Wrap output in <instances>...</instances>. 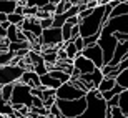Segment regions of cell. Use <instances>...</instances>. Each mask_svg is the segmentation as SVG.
Returning a JSON list of instances; mask_svg holds the SVG:
<instances>
[{
  "label": "cell",
  "instance_id": "8",
  "mask_svg": "<svg viewBox=\"0 0 128 118\" xmlns=\"http://www.w3.org/2000/svg\"><path fill=\"white\" fill-rule=\"evenodd\" d=\"M24 73V68L18 65H0V85L18 82Z\"/></svg>",
  "mask_w": 128,
  "mask_h": 118
},
{
  "label": "cell",
  "instance_id": "34",
  "mask_svg": "<svg viewBox=\"0 0 128 118\" xmlns=\"http://www.w3.org/2000/svg\"><path fill=\"white\" fill-rule=\"evenodd\" d=\"M5 35H7V30H5L4 27L0 25V38H5Z\"/></svg>",
  "mask_w": 128,
  "mask_h": 118
},
{
  "label": "cell",
  "instance_id": "12",
  "mask_svg": "<svg viewBox=\"0 0 128 118\" xmlns=\"http://www.w3.org/2000/svg\"><path fill=\"white\" fill-rule=\"evenodd\" d=\"M18 82L32 86V88H42V86H40V76H38L33 70H24V73H22V76H20Z\"/></svg>",
  "mask_w": 128,
  "mask_h": 118
},
{
  "label": "cell",
  "instance_id": "39",
  "mask_svg": "<svg viewBox=\"0 0 128 118\" xmlns=\"http://www.w3.org/2000/svg\"><path fill=\"white\" fill-rule=\"evenodd\" d=\"M106 2H110V0H106Z\"/></svg>",
  "mask_w": 128,
  "mask_h": 118
},
{
  "label": "cell",
  "instance_id": "28",
  "mask_svg": "<svg viewBox=\"0 0 128 118\" xmlns=\"http://www.w3.org/2000/svg\"><path fill=\"white\" fill-rule=\"evenodd\" d=\"M53 17V15H52ZM52 17H47V18H40L38 20V24H40V27L43 28H48V27H52Z\"/></svg>",
  "mask_w": 128,
  "mask_h": 118
},
{
  "label": "cell",
  "instance_id": "6",
  "mask_svg": "<svg viewBox=\"0 0 128 118\" xmlns=\"http://www.w3.org/2000/svg\"><path fill=\"white\" fill-rule=\"evenodd\" d=\"M116 38L112 35V33H105L100 30L98 40H96V45L102 48V53H103V65H106L110 60H112V55H113L115 45H116Z\"/></svg>",
  "mask_w": 128,
  "mask_h": 118
},
{
  "label": "cell",
  "instance_id": "13",
  "mask_svg": "<svg viewBox=\"0 0 128 118\" xmlns=\"http://www.w3.org/2000/svg\"><path fill=\"white\" fill-rule=\"evenodd\" d=\"M120 15H128V2L126 0H120L118 4H115L110 10L108 18L112 17H120Z\"/></svg>",
  "mask_w": 128,
  "mask_h": 118
},
{
  "label": "cell",
  "instance_id": "23",
  "mask_svg": "<svg viewBox=\"0 0 128 118\" xmlns=\"http://www.w3.org/2000/svg\"><path fill=\"white\" fill-rule=\"evenodd\" d=\"M5 30H7V35H5V38H7L8 42H17V33H18V27H17V25H12V24H10Z\"/></svg>",
  "mask_w": 128,
  "mask_h": 118
},
{
  "label": "cell",
  "instance_id": "2",
  "mask_svg": "<svg viewBox=\"0 0 128 118\" xmlns=\"http://www.w3.org/2000/svg\"><path fill=\"white\" fill-rule=\"evenodd\" d=\"M86 108L75 118H105L106 113V102L100 96V92L96 88L88 90L85 93Z\"/></svg>",
  "mask_w": 128,
  "mask_h": 118
},
{
  "label": "cell",
  "instance_id": "15",
  "mask_svg": "<svg viewBox=\"0 0 128 118\" xmlns=\"http://www.w3.org/2000/svg\"><path fill=\"white\" fill-rule=\"evenodd\" d=\"M118 108L125 116H128V90H122L118 93Z\"/></svg>",
  "mask_w": 128,
  "mask_h": 118
},
{
  "label": "cell",
  "instance_id": "35",
  "mask_svg": "<svg viewBox=\"0 0 128 118\" xmlns=\"http://www.w3.org/2000/svg\"><path fill=\"white\" fill-rule=\"evenodd\" d=\"M0 25H2V27H4V28H7V27H8V22H7V20H5V22H2V24H0Z\"/></svg>",
  "mask_w": 128,
  "mask_h": 118
},
{
  "label": "cell",
  "instance_id": "7",
  "mask_svg": "<svg viewBox=\"0 0 128 118\" xmlns=\"http://www.w3.org/2000/svg\"><path fill=\"white\" fill-rule=\"evenodd\" d=\"M85 93H86L85 90L75 86L70 80L62 83L58 88H55V98H58V100H76V98L85 96Z\"/></svg>",
  "mask_w": 128,
  "mask_h": 118
},
{
  "label": "cell",
  "instance_id": "21",
  "mask_svg": "<svg viewBox=\"0 0 128 118\" xmlns=\"http://www.w3.org/2000/svg\"><path fill=\"white\" fill-rule=\"evenodd\" d=\"M15 83V82H14ZM14 83H7V85L0 86V100L4 102H8L10 103V96H12V88H14Z\"/></svg>",
  "mask_w": 128,
  "mask_h": 118
},
{
  "label": "cell",
  "instance_id": "3",
  "mask_svg": "<svg viewBox=\"0 0 128 118\" xmlns=\"http://www.w3.org/2000/svg\"><path fill=\"white\" fill-rule=\"evenodd\" d=\"M55 103H57L60 113L63 118H75L86 108V98L82 96V98L76 100H58L55 98Z\"/></svg>",
  "mask_w": 128,
  "mask_h": 118
},
{
  "label": "cell",
  "instance_id": "4",
  "mask_svg": "<svg viewBox=\"0 0 128 118\" xmlns=\"http://www.w3.org/2000/svg\"><path fill=\"white\" fill-rule=\"evenodd\" d=\"M32 86L25 85L22 82H15L14 88H12V96H10V105H25V106H32Z\"/></svg>",
  "mask_w": 128,
  "mask_h": 118
},
{
  "label": "cell",
  "instance_id": "33",
  "mask_svg": "<svg viewBox=\"0 0 128 118\" xmlns=\"http://www.w3.org/2000/svg\"><path fill=\"white\" fill-rule=\"evenodd\" d=\"M42 10H45L48 14H55V4H50V2H48V4H45L42 7Z\"/></svg>",
  "mask_w": 128,
  "mask_h": 118
},
{
  "label": "cell",
  "instance_id": "36",
  "mask_svg": "<svg viewBox=\"0 0 128 118\" xmlns=\"http://www.w3.org/2000/svg\"><path fill=\"white\" fill-rule=\"evenodd\" d=\"M5 118H17V116H5Z\"/></svg>",
  "mask_w": 128,
  "mask_h": 118
},
{
  "label": "cell",
  "instance_id": "16",
  "mask_svg": "<svg viewBox=\"0 0 128 118\" xmlns=\"http://www.w3.org/2000/svg\"><path fill=\"white\" fill-rule=\"evenodd\" d=\"M62 48L65 50L66 58H68V60H73V58L78 55V50H76L75 45H73V40H66V42H63L62 43Z\"/></svg>",
  "mask_w": 128,
  "mask_h": 118
},
{
  "label": "cell",
  "instance_id": "9",
  "mask_svg": "<svg viewBox=\"0 0 128 118\" xmlns=\"http://www.w3.org/2000/svg\"><path fill=\"white\" fill-rule=\"evenodd\" d=\"M80 53L83 57H86L90 62H93V65H95L96 68H102V66H103V53H102V48H100L96 43L85 47Z\"/></svg>",
  "mask_w": 128,
  "mask_h": 118
},
{
  "label": "cell",
  "instance_id": "1",
  "mask_svg": "<svg viewBox=\"0 0 128 118\" xmlns=\"http://www.w3.org/2000/svg\"><path fill=\"white\" fill-rule=\"evenodd\" d=\"M103 12H105V4L96 5L95 8L92 10L90 15L78 20V32H80L82 38L90 37V35H100V30L105 24Z\"/></svg>",
  "mask_w": 128,
  "mask_h": 118
},
{
  "label": "cell",
  "instance_id": "24",
  "mask_svg": "<svg viewBox=\"0 0 128 118\" xmlns=\"http://www.w3.org/2000/svg\"><path fill=\"white\" fill-rule=\"evenodd\" d=\"M24 18H25L24 15H18V14H8L7 15V22L12 24V25H17V27L24 22Z\"/></svg>",
  "mask_w": 128,
  "mask_h": 118
},
{
  "label": "cell",
  "instance_id": "37",
  "mask_svg": "<svg viewBox=\"0 0 128 118\" xmlns=\"http://www.w3.org/2000/svg\"><path fill=\"white\" fill-rule=\"evenodd\" d=\"M85 2H86V0H82V4H85Z\"/></svg>",
  "mask_w": 128,
  "mask_h": 118
},
{
  "label": "cell",
  "instance_id": "38",
  "mask_svg": "<svg viewBox=\"0 0 128 118\" xmlns=\"http://www.w3.org/2000/svg\"><path fill=\"white\" fill-rule=\"evenodd\" d=\"M0 118H5V116H4V115H0Z\"/></svg>",
  "mask_w": 128,
  "mask_h": 118
},
{
  "label": "cell",
  "instance_id": "27",
  "mask_svg": "<svg viewBox=\"0 0 128 118\" xmlns=\"http://www.w3.org/2000/svg\"><path fill=\"white\" fill-rule=\"evenodd\" d=\"M110 118H128V116H125V115L120 112L118 106H112V108H110Z\"/></svg>",
  "mask_w": 128,
  "mask_h": 118
},
{
  "label": "cell",
  "instance_id": "30",
  "mask_svg": "<svg viewBox=\"0 0 128 118\" xmlns=\"http://www.w3.org/2000/svg\"><path fill=\"white\" fill-rule=\"evenodd\" d=\"M96 40H98V35H90V37H85V38H83V43H85V47H88V45L96 43Z\"/></svg>",
  "mask_w": 128,
  "mask_h": 118
},
{
  "label": "cell",
  "instance_id": "18",
  "mask_svg": "<svg viewBox=\"0 0 128 118\" xmlns=\"http://www.w3.org/2000/svg\"><path fill=\"white\" fill-rule=\"evenodd\" d=\"M115 83L118 86H122L123 90H128V68L122 70L118 75L115 76Z\"/></svg>",
  "mask_w": 128,
  "mask_h": 118
},
{
  "label": "cell",
  "instance_id": "29",
  "mask_svg": "<svg viewBox=\"0 0 128 118\" xmlns=\"http://www.w3.org/2000/svg\"><path fill=\"white\" fill-rule=\"evenodd\" d=\"M73 45H75V48L78 50V53L85 48V43H83V38H82V37H76L75 40H73Z\"/></svg>",
  "mask_w": 128,
  "mask_h": 118
},
{
  "label": "cell",
  "instance_id": "19",
  "mask_svg": "<svg viewBox=\"0 0 128 118\" xmlns=\"http://www.w3.org/2000/svg\"><path fill=\"white\" fill-rule=\"evenodd\" d=\"M116 83H115V78H110V76H103L102 80H100L98 86H96V90H98L100 93H103V92H106V90H110L112 86H115Z\"/></svg>",
  "mask_w": 128,
  "mask_h": 118
},
{
  "label": "cell",
  "instance_id": "10",
  "mask_svg": "<svg viewBox=\"0 0 128 118\" xmlns=\"http://www.w3.org/2000/svg\"><path fill=\"white\" fill-rule=\"evenodd\" d=\"M72 65H73V68H75L80 75H83V73H90V72H93L96 68V66L93 65V62H90L86 57H83L82 53H78V55L72 60Z\"/></svg>",
  "mask_w": 128,
  "mask_h": 118
},
{
  "label": "cell",
  "instance_id": "31",
  "mask_svg": "<svg viewBox=\"0 0 128 118\" xmlns=\"http://www.w3.org/2000/svg\"><path fill=\"white\" fill-rule=\"evenodd\" d=\"M76 37H80V32H78V24H76V25H72V30H70V40H75Z\"/></svg>",
  "mask_w": 128,
  "mask_h": 118
},
{
  "label": "cell",
  "instance_id": "5",
  "mask_svg": "<svg viewBox=\"0 0 128 118\" xmlns=\"http://www.w3.org/2000/svg\"><path fill=\"white\" fill-rule=\"evenodd\" d=\"M37 42L42 45V47H62V32H60V27H48V28H43L40 37L37 38Z\"/></svg>",
  "mask_w": 128,
  "mask_h": 118
},
{
  "label": "cell",
  "instance_id": "22",
  "mask_svg": "<svg viewBox=\"0 0 128 118\" xmlns=\"http://www.w3.org/2000/svg\"><path fill=\"white\" fill-rule=\"evenodd\" d=\"M14 106L8 103V102H4V100H0V115H4V116H12L14 115Z\"/></svg>",
  "mask_w": 128,
  "mask_h": 118
},
{
  "label": "cell",
  "instance_id": "11",
  "mask_svg": "<svg viewBox=\"0 0 128 118\" xmlns=\"http://www.w3.org/2000/svg\"><path fill=\"white\" fill-rule=\"evenodd\" d=\"M128 57V40H125V42H118L116 45H115V50H113V55H112V60L108 62V65L115 66L118 65L120 62L123 60V58Z\"/></svg>",
  "mask_w": 128,
  "mask_h": 118
},
{
  "label": "cell",
  "instance_id": "26",
  "mask_svg": "<svg viewBox=\"0 0 128 118\" xmlns=\"http://www.w3.org/2000/svg\"><path fill=\"white\" fill-rule=\"evenodd\" d=\"M12 58H14L12 52H0V65H8Z\"/></svg>",
  "mask_w": 128,
  "mask_h": 118
},
{
  "label": "cell",
  "instance_id": "20",
  "mask_svg": "<svg viewBox=\"0 0 128 118\" xmlns=\"http://www.w3.org/2000/svg\"><path fill=\"white\" fill-rule=\"evenodd\" d=\"M48 73H50V76H53L55 80H58L60 83H65V82L70 80V75L68 73H65V72L58 70V68H53V70H48Z\"/></svg>",
  "mask_w": 128,
  "mask_h": 118
},
{
  "label": "cell",
  "instance_id": "32",
  "mask_svg": "<svg viewBox=\"0 0 128 118\" xmlns=\"http://www.w3.org/2000/svg\"><path fill=\"white\" fill-rule=\"evenodd\" d=\"M113 37L116 38V42H125V40H128V33H123V32H115Z\"/></svg>",
  "mask_w": 128,
  "mask_h": 118
},
{
  "label": "cell",
  "instance_id": "25",
  "mask_svg": "<svg viewBox=\"0 0 128 118\" xmlns=\"http://www.w3.org/2000/svg\"><path fill=\"white\" fill-rule=\"evenodd\" d=\"M48 0H25V7H35V8H42Z\"/></svg>",
  "mask_w": 128,
  "mask_h": 118
},
{
  "label": "cell",
  "instance_id": "14",
  "mask_svg": "<svg viewBox=\"0 0 128 118\" xmlns=\"http://www.w3.org/2000/svg\"><path fill=\"white\" fill-rule=\"evenodd\" d=\"M62 85L58 80H55L53 76H50V73H43V75H40V86H43V88H52V90H55V88H58V86Z\"/></svg>",
  "mask_w": 128,
  "mask_h": 118
},
{
  "label": "cell",
  "instance_id": "17",
  "mask_svg": "<svg viewBox=\"0 0 128 118\" xmlns=\"http://www.w3.org/2000/svg\"><path fill=\"white\" fill-rule=\"evenodd\" d=\"M15 7H17V2L15 0H0V12L5 15L14 14Z\"/></svg>",
  "mask_w": 128,
  "mask_h": 118
},
{
  "label": "cell",
  "instance_id": "40",
  "mask_svg": "<svg viewBox=\"0 0 128 118\" xmlns=\"http://www.w3.org/2000/svg\"><path fill=\"white\" fill-rule=\"evenodd\" d=\"M0 86H2V85H0Z\"/></svg>",
  "mask_w": 128,
  "mask_h": 118
}]
</instances>
